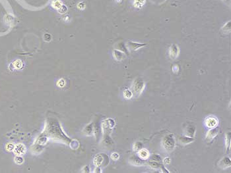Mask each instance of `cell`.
<instances>
[{"mask_svg":"<svg viewBox=\"0 0 231 173\" xmlns=\"http://www.w3.org/2000/svg\"><path fill=\"white\" fill-rule=\"evenodd\" d=\"M14 152L16 155H22L25 152L26 148L23 144L19 143L15 146L14 148Z\"/></svg>","mask_w":231,"mask_h":173,"instance_id":"12","label":"cell"},{"mask_svg":"<svg viewBox=\"0 0 231 173\" xmlns=\"http://www.w3.org/2000/svg\"><path fill=\"white\" fill-rule=\"evenodd\" d=\"M205 123L208 128H213L216 127L217 125H218V120L214 117H209L206 119Z\"/></svg>","mask_w":231,"mask_h":173,"instance_id":"8","label":"cell"},{"mask_svg":"<svg viewBox=\"0 0 231 173\" xmlns=\"http://www.w3.org/2000/svg\"><path fill=\"white\" fill-rule=\"evenodd\" d=\"M195 132H196V128L193 125H189L185 128V135L187 136L194 137Z\"/></svg>","mask_w":231,"mask_h":173,"instance_id":"9","label":"cell"},{"mask_svg":"<svg viewBox=\"0 0 231 173\" xmlns=\"http://www.w3.org/2000/svg\"><path fill=\"white\" fill-rule=\"evenodd\" d=\"M219 128H217V127L213 128L211 130H209V131L207 132V134H206V136H205L206 140L209 141V142L211 141H212L213 139L217 136V134H219Z\"/></svg>","mask_w":231,"mask_h":173,"instance_id":"5","label":"cell"},{"mask_svg":"<svg viewBox=\"0 0 231 173\" xmlns=\"http://www.w3.org/2000/svg\"><path fill=\"white\" fill-rule=\"evenodd\" d=\"M146 44H140V43H137V42H128V48L132 50L133 51H136L137 50H139V48H143L144 46H145Z\"/></svg>","mask_w":231,"mask_h":173,"instance_id":"10","label":"cell"},{"mask_svg":"<svg viewBox=\"0 0 231 173\" xmlns=\"http://www.w3.org/2000/svg\"><path fill=\"white\" fill-rule=\"evenodd\" d=\"M160 169L162 170V172H169V171L166 170V168L164 167V165H161V168H160Z\"/></svg>","mask_w":231,"mask_h":173,"instance_id":"26","label":"cell"},{"mask_svg":"<svg viewBox=\"0 0 231 173\" xmlns=\"http://www.w3.org/2000/svg\"><path fill=\"white\" fill-rule=\"evenodd\" d=\"M180 54V48L176 44H172L169 48V55L172 59H176Z\"/></svg>","mask_w":231,"mask_h":173,"instance_id":"4","label":"cell"},{"mask_svg":"<svg viewBox=\"0 0 231 173\" xmlns=\"http://www.w3.org/2000/svg\"><path fill=\"white\" fill-rule=\"evenodd\" d=\"M108 159L107 155H103V154H99L97 155L96 157H95L94 159V163L95 165L97 166V167H101L103 165V163L106 161V159Z\"/></svg>","mask_w":231,"mask_h":173,"instance_id":"7","label":"cell"},{"mask_svg":"<svg viewBox=\"0 0 231 173\" xmlns=\"http://www.w3.org/2000/svg\"><path fill=\"white\" fill-rule=\"evenodd\" d=\"M145 3V0H135L134 6L135 7L140 8L143 6Z\"/></svg>","mask_w":231,"mask_h":173,"instance_id":"18","label":"cell"},{"mask_svg":"<svg viewBox=\"0 0 231 173\" xmlns=\"http://www.w3.org/2000/svg\"><path fill=\"white\" fill-rule=\"evenodd\" d=\"M219 167L222 169H226L231 166V161L229 157H225L219 161L218 163Z\"/></svg>","mask_w":231,"mask_h":173,"instance_id":"6","label":"cell"},{"mask_svg":"<svg viewBox=\"0 0 231 173\" xmlns=\"http://www.w3.org/2000/svg\"><path fill=\"white\" fill-rule=\"evenodd\" d=\"M149 152L147 150L142 148L138 152V156L143 160H146L149 157Z\"/></svg>","mask_w":231,"mask_h":173,"instance_id":"13","label":"cell"},{"mask_svg":"<svg viewBox=\"0 0 231 173\" xmlns=\"http://www.w3.org/2000/svg\"><path fill=\"white\" fill-rule=\"evenodd\" d=\"M145 84L143 80L141 78H136L134 81V83H133L132 85V88L133 90H134V92L136 95H140L141 94V92H143L144 90V88H145Z\"/></svg>","mask_w":231,"mask_h":173,"instance_id":"2","label":"cell"},{"mask_svg":"<svg viewBox=\"0 0 231 173\" xmlns=\"http://www.w3.org/2000/svg\"><path fill=\"white\" fill-rule=\"evenodd\" d=\"M170 163V157H166V158L164 159V163L165 164V165H169Z\"/></svg>","mask_w":231,"mask_h":173,"instance_id":"25","label":"cell"},{"mask_svg":"<svg viewBox=\"0 0 231 173\" xmlns=\"http://www.w3.org/2000/svg\"><path fill=\"white\" fill-rule=\"evenodd\" d=\"M225 146L226 151L230 150V133L227 132L225 134Z\"/></svg>","mask_w":231,"mask_h":173,"instance_id":"15","label":"cell"},{"mask_svg":"<svg viewBox=\"0 0 231 173\" xmlns=\"http://www.w3.org/2000/svg\"><path fill=\"white\" fill-rule=\"evenodd\" d=\"M148 164L151 167L154 168V169H160V168H161V165L160 164V163H159V162L152 161V160H150L149 161Z\"/></svg>","mask_w":231,"mask_h":173,"instance_id":"14","label":"cell"},{"mask_svg":"<svg viewBox=\"0 0 231 173\" xmlns=\"http://www.w3.org/2000/svg\"><path fill=\"white\" fill-rule=\"evenodd\" d=\"M194 140H195L194 137H189L187 136H182L179 137L180 143L182 144V145H187V144L193 142Z\"/></svg>","mask_w":231,"mask_h":173,"instance_id":"11","label":"cell"},{"mask_svg":"<svg viewBox=\"0 0 231 173\" xmlns=\"http://www.w3.org/2000/svg\"><path fill=\"white\" fill-rule=\"evenodd\" d=\"M143 147V145L142 142L141 141H136V142H135L134 144V146H133V148H134V150L135 152H139L140 150H141L142 148Z\"/></svg>","mask_w":231,"mask_h":173,"instance_id":"16","label":"cell"},{"mask_svg":"<svg viewBox=\"0 0 231 173\" xmlns=\"http://www.w3.org/2000/svg\"><path fill=\"white\" fill-rule=\"evenodd\" d=\"M129 162H130L131 165L136 166V167H139V166L144 165L145 164V160L140 158L138 155H134L132 156H131L130 159H129Z\"/></svg>","mask_w":231,"mask_h":173,"instance_id":"3","label":"cell"},{"mask_svg":"<svg viewBox=\"0 0 231 173\" xmlns=\"http://www.w3.org/2000/svg\"><path fill=\"white\" fill-rule=\"evenodd\" d=\"M124 97L126 99H131L133 97V93L130 90H125L124 91Z\"/></svg>","mask_w":231,"mask_h":173,"instance_id":"17","label":"cell"},{"mask_svg":"<svg viewBox=\"0 0 231 173\" xmlns=\"http://www.w3.org/2000/svg\"><path fill=\"white\" fill-rule=\"evenodd\" d=\"M223 30L225 32H230V21H228V23H226L225 25L223 26Z\"/></svg>","mask_w":231,"mask_h":173,"instance_id":"20","label":"cell"},{"mask_svg":"<svg viewBox=\"0 0 231 173\" xmlns=\"http://www.w3.org/2000/svg\"><path fill=\"white\" fill-rule=\"evenodd\" d=\"M172 69V72H174V73H177L179 71V69H180L179 66L177 65H173Z\"/></svg>","mask_w":231,"mask_h":173,"instance_id":"24","label":"cell"},{"mask_svg":"<svg viewBox=\"0 0 231 173\" xmlns=\"http://www.w3.org/2000/svg\"><path fill=\"white\" fill-rule=\"evenodd\" d=\"M15 146L14 144L12 143H9L6 145V150L9 151V152H11L13 150H14Z\"/></svg>","mask_w":231,"mask_h":173,"instance_id":"21","label":"cell"},{"mask_svg":"<svg viewBox=\"0 0 231 173\" xmlns=\"http://www.w3.org/2000/svg\"><path fill=\"white\" fill-rule=\"evenodd\" d=\"M119 157L120 155L118 153H113L112 155H111V158H112L113 160H118V159H119Z\"/></svg>","mask_w":231,"mask_h":173,"instance_id":"22","label":"cell"},{"mask_svg":"<svg viewBox=\"0 0 231 173\" xmlns=\"http://www.w3.org/2000/svg\"><path fill=\"white\" fill-rule=\"evenodd\" d=\"M162 146L166 152H172L174 150L176 146V141L174 135L170 134L164 136L162 141Z\"/></svg>","mask_w":231,"mask_h":173,"instance_id":"1","label":"cell"},{"mask_svg":"<svg viewBox=\"0 0 231 173\" xmlns=\"http://www.w3.org/2000/svg\"><path fill=\"white\" fill-rule=\"evenodd\" d=\"M151 160L159 162V163H161V161H162V159H161V156H160V155H157V154H153V155H151Z\"/></svg>","mask_w":231,"mask_h":173,"instance_id":"19","label":"cell"},{"mask_svg":"<svg viewBox=\"0 0 231 173\" xmlns=\"http://www.w3.org/2000/svg\"><path fill=\"white\" fill-rule=\"evenodd\" d=\"M15 163H17V164H21V163H22L23 162V158H22V157L18 156V157H15Z\"/></svg>","mask_w":231,"mask_h":173,"instance_id":"23","label":"cell"}]
</instances>
